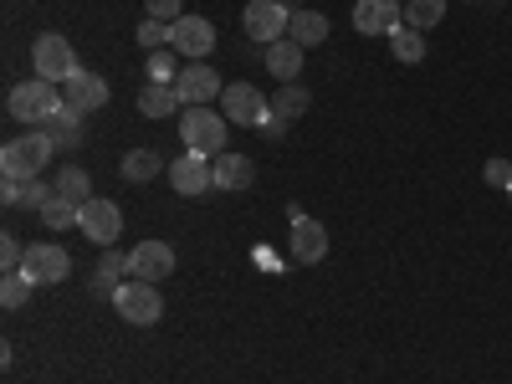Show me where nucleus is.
I'll use <instances>...</instances> for the list:
<instances>
[{"label": "nucleus", "mask_w": 512, "mask_h": 384, "mask_svg": "<svg viewBox=\"0 0 512 384\" xmlns=\"http://www.w3.org/2000/svg\"><path fill=\"white\" fill-rule=\"evenodd\" d=\"M57 108H67V98H62L57 82H47V77H26V82H16L11 98H6V113H11L16 123H26V128H41Z\"/></svg>", "instance_id": "f257e3e1"}, {"label": "nucleus", "mask_w": 512, "mask_h": 384, "mask_svg": "<svg viewBox=\"0 0 512 384\" xmlns=\"http://www.w3.org/2000/svg\"><path fill=\"white\" fill-rule=\"evenodd\" d=\"M52 139L41 134V128H31V134L11 139L6 149H0V175L6 180H41V169L52 164Z\"/></svg>", "instance_id": "f03ea898"}, {"label": "nucleus", "mask_w": 512, "mask_h": 384, "mask_svg": "<svg viewBox=\"0 0 512 384\" xmlns=\"http://www.w3.org/2000/svg\"><path fill=\"white\" fill-rule=\"evenodd\" d=\"M226 134H231V118L216 108H185L180 113V139L195 154H210V159L226 154Z\"/></svg>", "instance_id": "7ed1b4c3"}, {"label": "nucleus", "mask_w": 512, "mask_h": 384, "mask_svg": "<svg viewBox=\"0 0 512 384\" xmlns=\"http://www.w3.org/2000/svg\"><path fill=\"white\" fill-rule=\"evenodd\" d=\"M31 67H36V77L57 82V88H67V82L82 72V67H77V52H72V41H67L62 31L36 36V47H31Z\"/></svg>", "instance_id": "20e7f679"}, {"label": "nucleus", "mask_w": 512, "mask_h": 384, "mask_svg": "<svg viewBox=\"0 0 512 384\" xmlns=\"http://www.w3.org/2000/svg\"><path fill=\"white\" fill-rule=\"evenodd\" d=\"M113 308H118V318L123 323H139V328H149V323H159L164 318V297H159V282H123L118 292H113Z\"/></svg>", "instance_id": "39448f33"}, {"label": "nucleus", "mask_w": 512, "mask_h": 384, "mask_svg": "<svg viewBox=\"0 0 512 384\" xmlns=\"http://www.w3.org/2000/svg\"><path fill=\"white\" fill-rule=\"evenodd\" d=\"M241 26H246V36H251V41L272 47V41H282V36H287V26H292V6H282V0H246Z\"/></svg>", "instance_id": "423d86ee"}, {"label": "nucleus", "mask_w": 512, "mask_h": 384, "mask_svg": "<svg viewBox=\"0 0 512 384\" xmlns=\"http://www.w3.org/2000/svg\"><path fill=\"white\" fill-rule=\"evenodd\" d=\"M21 272H26L36 287H57V282H67V277H72V256H67L57 241H31V246H26Z\"/></svg>", "instance_id": "0eeeda50"}, {"label": "nucleus", "mask_w": 512, "mask_h": 384, "mask_svg": "<svg viewBox=\"0 0 512 384\" xmlns=\"http://www.w3.org/2000/svg\"><path fill=\"white\" fill-rule=\"evenodd\" d=\"M221 113H226L236 128H262V123L272 118V103L262 98V88H251V82H226Z\"/></svg>", "instance_id": "6e6552de"}, {"label": "nucleus", "mask_w": 512, "mask_h": 384, "mask_svg": "<svg viewBox=\"0 0 512 384\" xmlns=\"http://www.w3.org/2000/svg\"><path fill=\"white\" fill-rule=\"evenodd\" d=\"M175 93H180L185 108H210V103L226 93V82H221V72L210 67V62H185L180 77H175Z\"/></svg>", "instance_id": "1a4fd4ad"}, {"label": "nucleus", "mask_w": 512, "mask_h": 384, "mask_svg": "<svg viewBox=\"0 0 512 384\" xmlns=\"http://www.w3.org/2000/svg\"><path fill=\"white\" fill-rule=\"evenodd\" d=\"M77 231L88 236L93 246H118V236H123V210H118L113 200L93 195L88 205H82V216H77Z\"/></svg>", "instance_id": "9d476101"}, {"label": "nucleus", "mask_w": 512, "mask_h": 384, "mask_svg": "<svg viewBox=\"0 0 512 384\" xmlns=\"http://www.w3.org/2000/svg\"><path fill=\"white\" fill-rule=\"evenodd\" d=\"M169 185H175V195H210L216 190V169H210V154H195L185 149L175 164H169Z\"/></svg>", "instance_id": "9b49d317"}, {"label": "nucleus", "mask_w": 512, "mask_h": 384, "mask_svg": "<svg viewBox=\"0 0 512 384\" xmlns=\"http://www.w3.org/2000/svg\"><path fill=\"white\" fill-rule=\"evenodd\" d=\"M169 47H175L180 57H190V62H205L210 52H216V26H210L205 16H180L175 26H169Z\"/></svg>", "instance_id": "f8f14e48"}, {"label": "nucleus", "mask_w": 512, "mask_h": 384, "mask_svg": "<svg viewBox=\"0 0 512 384\" xmlns=\"http://www.w3.org/2000/svg\"><path fill=\"white\" fill-rule=\"evenodd\" d=\"M128 272H134L139 282H164V277H175V246L169 241H139L134 251H128Z\"/></svg>", "instance_id": "ddd939ff"}, {"label": "nucleus", "mask_w": 512, "mask_h": 384, "mask_svg": "<svg viewBox=\"0 0 512 384\" xmlns=\"http://www.w3.org/2000/svg\"><path fill=\"white\" fill-rule=\"evenodd\" d=\"M395 26H405L400 0H359L354 6V31L359 36H390Z\"/></svg>", "instance_id": "4468645a"}, {"label": "nucleus", "mask_w": 512, "mask_h": 384, "mask_svg": "<svg viewBox=\"0 0 512 384\" xmlns=\"http://www.w3.org/2000/svg\"><path fill=\"white\" fill-rule=\"evenodd\" d=\"M323 256H328V231H323V221H313V216L292 221V262L313 267V262H323Z\"/></svg>", "instance_id": "2eb2a0df"}, {"label": "nucleus", "mask_w": 512, "mask_h": 384, "mask_svg": "<svg viewBox=\"0 0 512 384\" xmlns=\"http://www.w3.org/2000/svg\"><path fill=\"white\" fill-rule=\"evenodd\" d=\"M62 98H67L72 113H98V108L108 103V82H103L98 72H77L67 88H62Z\"/></svg>", "instance_id": "dca6fc26"}, {"label": "nucleus", "mask_w": 512, "mask_h": 384, "mask_svg": "<svg viewBox=\"0 0 512 384\" xmlns=\"http://www.w3.org/2000/svg\"><path fill=\"white\" fill-rule=\"evenodd\" d=\"M210 169H216V190L221 195H236V190H246L256 180V164L246 154H216V159H210Z\"/></svg>", "instance_id": "f3484780"}, {"label": "nucleus", "mask_w": 512, "mask_h": 384, "mask_svg": "<svg viewBox=\"0 0 512 384\" xmlns=\"http://www.w3.org/2000/svg\"><path fill=\"white\" fill-rule=\"evenodd\" d=\"M159 175H169V164L159 159V149H128L123 154V180L128 185H149Z\"/></svg>", "instance_id": "a211bd4d"}, {"label": "nucleus", "mask_w": 512, "mask_h": 384, "mask_svg": "<svg viewBox=\"0 0 512 384\" xmlns=\"http://www.w3.org/2000/svg\"><path fill=\"white\" fill-rule=\"evenodd\" d=\"M267 72H272L277 82H297V72H303V47H297L292 36L272 41V47H267Z\"/></svg>", "instance_id": "6ab92c4d"}, {"label": "nucleus", "mask_w": 512, "mask_h": 384, "mask_svg": "<svg viewBox=\"0 0 512 384\" xmlns=\"http://www.w3.org/2000/svg\"><path fill=\"white\" fill-rule=\"evenodd\" d=\"M139 113L144 118H169V113H185L180 93H175V82H149V88L139 93Z\"/></svg>", "instance_id": "aec40b11"}, {"label": "nucleus", "mask_w": 512, "mask_h": 384, "mask_svg": "<svg viewBox=\"0 0 512 384\" xmlns=\"http://www.w3.org/2000/svg\"><path fill=\"white\" fill-rule=\"evenodd\" d=\"M41 134L52 139V149H57V154H67V149L82 139V113H72V108H57L47 123H41Z\"/></svg>", "instance_id": "412c9836"}, {"label": "nucleus", "mask_w": 512, "mask_h": 384, "mask_svg": "<svg viewBox=\"0 0 512 384\" xmlns=\"http://www.w3.org/2000/svg\"><path fill=\"white\" fill-rule=\"evenodd\" d=\"M287 36H292L303 52H308V47H323V41H328V16H323V11H292Z\"/></svg>", "instance_id": "4be33fe9"}, {"label": "nucleus", "mask_w": 512, "mask_h": 384, "mask_svg": "<svg viewBox=\"0 0 512 384\" xmlns=\"http://www.w3.org/2000/svg\"><path fill=\"white\" fill-rule=\"evenodd\" d=\"M118 277H134V272H128V251L103 246V256H98V277H93V292H118V287H123Z\"/></svg>", "instance_id": "5701e85b"}, {"label": "nucleus", "mask_w": 512, "mask_h": 384, "mask_svg": "<svg viewBox=\"0 0 512 384\" xmlns=\"http://www.w3.org/2000/svg\"><path fill=\"white\" fill-rule=\"evenodd\" d=\"M308 103H313V93L303 88V82H282L277 98H272V113H277L282 123H297V118L308 113Z\"/></svg>", "instance_id": "b1692460"}, {"label": "nucleus", "mask_w": 512, "mask_h": 384, "mask_svg": "<svg viewBox=\"0 0 512 384\" xmlns=\"http://www.w3.org/2000/svg\"><path fill=\"white\" fill-rule=\"evenodd\" d=\"M36 216H41V226H47V231H67V226H77V216H82V205L77 200H67L62 190L47 200V205H41L36 210Z\"/></svg>", "instance_id": "393cba45"}, {"label": "nucleus", "mask_w": 512, "mask_h": 384, "mask_svg": "<svg viewBox=\"0 0 512 384\" xmlns=\"http://www.w3.org/2000/svg\"><path fill=\"white\" fill-rule=\"evenodd\" d=\"M390 52H395V62H405V67L425 62V31H415V26H395V31H390Z\"/></svg>", "instance_id": "a878e982"}, {"label": "nucleus", "mask_w": 512, "mask_h": 384, "mask_svg": "<svg viewBox=\"0 0 512 384\" xmlns=\"http://www.w3.org/2000/svg\"><path fill=\"white\" fill-rule=\"evenodd\" d=\"M441 21H446V0H405V26L436 31Z\"/></svg>", "instance_id": "bb28decb"}, {"label": "nucleus", "mask_w": 512, "mask_h": 384, "mask_svg": "<svg viewBox=\"0 0 512 384\" xmlns=\"http://www.w3.org/2000/svg\"><path fill=\"white\" fill-rule=\"evenodd\" d=\"M57 190H62L67 200H77V205H88V200H93V180H88V169H82V164H67L62 175H57Z\"/></svg>", "instance_id": "cd10ccee"}, {"label": "nucleus", "mask_w": 512, "mask_h": 384, "mask_svg": "<svg viewBox=\"0 0 512 384\" xmlns=\"http://www.w3.org/2000/svg\"><path fill=\"white\" fill-rule=\"evenodd\" d=\"M31 277L26 272H6V277H0V308H6V313H16L21 303H26V297H31Z\"/></svg>", "instance_id": "c85d7f7f"}, {"label": "nucleus", "mask_w": 512, "mask_h": 384, "mask_svg": "<svg viewBox=\"0 0 512 384\" xmlns=\"http://www.w3.org/2000/svg\"><path fill=\"white\" fill-rule=\"evenodd\" d=\"M149 82H175L180 77V62H175V52H169V47H159V52H149Z\"/></svg>", "instance_id": "c756f323"}, {"label": "nucleus", "mask_w": 512, "mask_h": 384, "mask_svg": "<svg viewBox=\"0 0 512 384\" xmlns=\"http://www.w3.org/2000/svg\"><path fill=\"white\" fill-rule=\"evenodd\" d=\"M134 36H139V47H144V52H159V47H169V21L144 16V26H139Z\"/></svg>", "instance_id": "7c9ffc66"}, {"label": "nucleus", "mask_w": 512, "mask_h": 384, "mask_svg": "<svg viewBox=\"0 0 512 384\" xmlns=\"http://www.w3.org/2000/svg\"><path fill=\"white\" fill-rule=\"evenodd\" d=\"M21 262H26V246L16 236H0V272H21Z\"/></svg>", "instance_id": "2f4dec72"}, {"label": "nucleus", "mask_w": 512, "mask_h": 384, "mask_svg": "<svg viewBox=\"0 0 512 384\" xmlns=\"http://www.w3.org/2000/svg\"><path fill=\"white\" fill-rule=\"evenodd\" d=\"M144 11H149L154 21H169V26H175V21L185 16V0H144Z\"/></svg>", "instance_id": "473e14b6"}, {"label": "nucleus", "mask_w": 512, "mask_h": 384, "mask_svg": "<svg viewBox=\"0 0 512 384\" xmlns=\"http://www.w3.org/2000/svg\"><path fill=\"white\" fill-rule=\"evenodd\" d=\"M487 185L512 190V159H487Z\"/></svg>", "instance_id": "72a5a7b5"}, {"label": "nucleus", "mask_w": 512, "mask_h": 384, "mask_svg": "<svg viewBox=\"0 0 512 384\" xmlns=\"http://www.w3.org/2000/svg\"><path fill=\"white\" fill-rule=\"evenodd\" d=\"M262 134H267V139H282V134H287V123H282V118H277V113H272V118H267V123H262Z\"/></svg>", "instance_id": "f704fd0d"}, {"label": "nucleus", "mask_w": 512, "mask_h": 384, "mask_svg": "<svg viewBox=\"0 0 512 384\" xmlns=\"http://www.w3.org/2000/svg\"><path fill=\"white\" fill-rule=\"evenodd\" d=\"M507 195H512V190H507Z\"/></svg>", "instance_id": "c9c22d12"}]
</instances>
